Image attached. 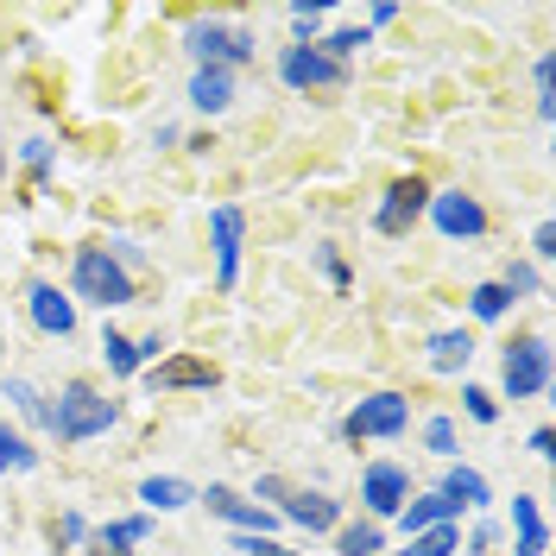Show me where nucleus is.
Masks as SVG:
<instances>
[{
    "label": "nucleus",
    "instance_id": "obj_1",
    "mask_svg": "<svg viewBox=\"0 0 556 556\" xmlns=\"http://www.w3.org/2000/svg\"><path fill=\"white\" fill-rule=\"evenodd\" d=\"M114 417H121V405L102 399L96 386H64V392H58V405H51V424H45V430H51L58 443H89V437H102Z\"/></svg>",
    "mask_w": 556,
    "mask_h": 556
},
{
    "label": "nucleus",
    "instance_id": "obj_2",
    "mask_svg": "<svg viewBox=\"0 0 556 556\" xmlns=\"http://www.w3.org/2000/svg\"><path fill=\"white\" fill-rule=\"evenodd\" d=\"M76 298H89L102 311H121V304H134V273L108 247H83L76 253Z\"/></svg>",
    "mask_w": 556,
    "mask_h": 556
},
{
    "label": "nucleus",
    "instance_id": "obj_3",
    "mask_svg": "<svg viewBox=\"0 0 556 556\" xmlns=\"http://www.w3.org/2000/svg\"><path fill=\"white\" fill-rule=\"evenodd\" d=\"M184 45H190L197 70H235V64H253V51H260L247 26H215V20L190 26V33H184Z\"/></svg>",
    "mask_w": 556,
    "mask_h": 556
},
{
    "label": "nucleus",
    "instance_id": "obj_4",
    "mask_svg": "<svg viewBox=\"0 0 556 556\" xmlns=\"http://www.w3.org/2000/svg\"><path fill=\"white\" fill-rule=\"evenodd\" d=\"M500 386H506V399H538V392L551 386V342H544V336H525V342L506 348Z\"/></svg>",
    "mask_w": 556,
    "mask_h": 556
},
{
    "label": "nucleus",
    "instance_id": "obj_5",
    "mask_svg": "<svg viewBox=\"0 0 556 556\" xmlns=\"http://www.w3.org/2000/svg\"><path fill=\"white\" fill-rule=\"evenodd\" d=\"M278 76H285L291 89H342L348 64H336L329 51H316L311 38H304V45H285V51H278Z\"/></svg>",
    "mask_w": 556,
    "mask_h": 556
},
{
    "label": "nucleus",
    "instance_id": "obj_6",
    "mask_svg": "<svg viewBox=\"0 0 556 556\" xmlns=\"http://www.w3.org/2000/svg\"><path fill=\"white\" fill-rule=\"evenodd\" d=\"M412 424V405H405V392H374V399H361L354 412H348V437L361 443V437H399Z\"/></svg>",
    "mask_w": 556,
    "mask_h": 556
},
{
    "label": "nucleus",
    "instance_id": "obj_7",
    "mask_svg": "<svg viewBox=\"0 0 556 556\" xmlns=\"http://www.w3.org/2000/svg\"><path fill=\"white\" fill-rule=\"evenodd\" d=\"M405 500H412V475H405L399 462H374V468L361 475V506H367L374 519L405 513Z\"/></svg>",
    "mask_w": 556,
    "mask_h": 556
},
{
    "label": "nucleus",
    "instance_id": "obj_8",
    "mask_svg": "<svg viewBox=\"0 0 556 556\" xmlns=\"http://www.w3.org/2000/svg\"><path fill=\"white\" fill-rule=\"evenodd\" d=\"M430 222L450 235V241H475L486 235V208L468 197V190H443V197H430Z\"/></svg>",
    "mask_w": 556,
    "mask_h": 556
},
{
    "label": "nucleus",
    "instance_id": "obj_9",
    "mask_svg": "<svg viewBox=\"0 0 556 556\" xmlns=\"http://www.w3.org/2000/svg\"><path fill=\"white\" fill-rule=\"evenodd\" d=\"M430 208V190H424V177H399L392 190H386V203H380V215H374V228L380 235H405L417 215Z\"/></svg>",
    "mask_w": 556,
    "mask_h": 556
},
{
    "label": "nucleus",
    "instance_id": "obj_10",
    "mask_svg": "<svg viewBox=\"0 0 556 556\" xmlns=\"http://www.w3.org/2000/svg\"><path fill=\"white\" fill-rule=\"evenodd\" d=\"M208 228H215V260H222V285H235L241 278V235H247V215L235 203H222L208 215Z\"/></svg>",
    "mask_w": 556,
    "mask_h": 556
},
{
    "label": "nucleus",
    "instance_id": "obj_11",
    "mask_svg": "<svg viewBox=\"0 0 556 556\" xmlns=\"http://www.w3.org/2000/svg\"><path fill=\"white\" fill-rule=\"evenodd\" d=\"M26 311H33V323L45 336H58V342L76 329V304H70L58 285H33V291H26Z\"/></svg>",
    "mask_w": 556,
    "mask_h": 556
},
{
    "label": "nucleus",
    "instance_id": "obj_12",
    "mask_svg": "<svg viewBox=\"0 0 556 556\" xmlns=\"http://www.w3.org/2000/svg\"><path fill=\"white\" fill-rule=\"evenodd\" d=\"M285 500V519L291 525H304V531H336L342 525V500H329V493H278Z\"/></svg>",
    "mask_w": 556,
    "mask_h": 556
},
{
    "label": "nucleus",
    "instance_id": "obj_13",
    "mask_svg": "<svg viewBox=\"0 0 556 556\" xmlns=\"http://www.w3.org/2000/svg\"><path fill=\"white\" fill-rule=\"evenodd\" d=\"M203 500H208V513H222L228 525H241L247 538H266V531L278 525L273 513H266V506H253V500H241V493H228V486H208Z\"/></svg>",
    "mask_w": 556,
    "mask_h": 556
},
{
    "label": "nucleus",
    "instance_id": "obj_14",
    "mask_svg": "<svg viewBox=\"0 0 556 556\" xmlns=\"http://www.w3.org/2000/svg\"><path fill=\"white\" fill-rule=\"evenodd\" d=\"M190 108L197 114H228L235 108V70H197L190 76Z\"/></svg>",
    "mask_w": 556,
    "mask_h": 556
},
{
    "label": "nucleus",
    "instance_id": "obj_15",
    "mask_svg": "<svg viewBox=\"0 0 556 556\" xmlns=\"http://www.w3.org/2000/svg\"><path fill=\"white\" fill-rule=\"evenodd\" d=\"M152 386H159V392H184V386H215V367H208V361H190V354H172V361H159Z\"/></svg>",
    "mask_w": 556,
    "mask_h": 556
},
{
    "label": "nucleus",
    "instance_id": "obj_16",
    "mask_svg": "<svg viewBox=\"0 0 556 556\" xmlns=\"http://www.w3.org/2000/svg\"><path fill=\"white\" fill-rule=\"evenodd\" d=\"M139 500H146L152 513H184V506L197 500V486L177 481V475H152V481H139Z\"/></svg>",
    "mask_w": 556,
    "mask_h": 556
},
{
    "label": "nucleus",
    "instance_id": "obj_17",
    "mask_svg": "<svg viewBox=\"0 0 556 556\" xmlns=\"http://www.w3.org/2000/svg\"><path fill=\"white\" fill-rule=\"evenodd\" d=\"M455 513H462V506H455L450 493H424V500H405V531H430V525H455Z\"/></svg>",
    "mask_w": 556,
    "mask_h": 556
},
{
    "label": "nucleus",
    "instance_id": "obj_18",
    "mask_svg": "<svg viewBox=\"0 0 556 556\" xmlns=\"http://www.w3.org/2000/svg\"><path fill=\"white\" fill-rule=\"evenodd\" d=\"M468 361H475V342H468L462 329H437V336H430V367H437V374H462Z\"/></svg>",
    "mask_w": 556,
    "mask_h": 556
},
{
    "label": "nucleus",
    "instance_id": "obj_19",
    "mask_svg": "<svg viewBox=\"0 0 556 556\" xmlns=\"http://www.w3.org/2000/svg\"><path fill=\"white\" fill-rule=\"evenodd\" d=\"M513 525H519V556L551 551V531H544V519H538V500H513Z\"/></svg>",
    "mask_w": 556,
    "mask_h": 556
},
{
    "label": "nucleus",
    "instance_id": "obj_20",
    "mask_svg": "<svg viewBox=\"0 0 556 556\" xmlns=\"http://www.w3.org/2000/svg\"><path fill=\"white\" fill-rule=\"evenodd\" d=\"M146 531H152L146 519H114L108 531H96V556H134V544Z\"/></svg>",
    "mask_w": 556,
    "mask_h": 556
},
{
    "label": "nucleus",
    "instance_id": "obj_21",
    "mask_svg": "<svg viewBox=\"0 0 556 556\" xmlns=\"http://www.w3.org/2000/svg\"><path fill=\"white\" fill-rule=\"evenodd\" d=\"M437 493H450L455 506H486L493 493H486V481L475 475V468H450V481L437 486Z\"/></svg>",
    "mask_w": 556,
    "mask_h": 556
},
{
    "label": "nucleus",
    "instance_id": "obj_22",
    "mask_svg": "<svg viewBox=\"0 0 556 556\" xmlns=\"http://www.w3.org/2000/svg\"><path fill=\"white\" fill-rule=\"evenodd\" d=\"M468 311L481 316V323H500V316L513 311V291H506V285H475V291H468Z\"/></svg>",
    "mask_w": 556,
    "mask_h": 556
},
{
    "label": "nucleus",
    "instance_id": "obj_23",
    "mask_svg": "<svg viewBox=\"0 0 556 556\" xmlns=\"http://www.w3.org/2000/svg\"><path fill=\"white\" fill-rule=\"evenodd\" d=\"M336 551H342V556H374V551H386V538H380V525H374V519H367V525H342Z\"/></svg>",
    "mask_w": 556,
    "mask_h": 556
},
{
    "label": "nucleus",
    "instance_id": "obj_24",
    "mask_svg": "<svg viewBox=\"0 0 556 556\" xmlns=\"http://www.w3.org/2000/svg\"><path fill=\"white\" fill-rule=\"evenodd\" d=\"M7 468H38V450L20 437V430L0 424V475H7Z\"/></svg>",
    "mask_w": 556,
    "mask_h": 556
},
{
    "label": "nucleus",
    "instance_id": "obj_25",
    "mask_svg": "<svg viewBox=\"0 0 556 556\" xmlns=\"http://www.w3.org/2000/svg\"><path fill=\"white\" fill-rule=\"evenodd\" d=\"M7 399L20 405V417H33V424H51V405L38 399V386H33V380H7Z\"/></svg>",
    "mask_w": 556,
    "mask_h": 556
},
{
    "label": "nucleus",
    "instance_id": "obj_26",
    "mask_svg": "<svg viewBox=\"0 0 556 556\" xmlns=\"http://www.w3.org/2000/svg\"><path fill=\"white\" fill-rule=\"evenodd\" d=\"M102 354H108V367H114V374H134V367H139V342H127L121 329H108V336H102Z\"/></svg>",
    "mask_w": 556,
    "mask_h": 556
},
{
    "label": "nucleus",
    "instance_id": "obj_27",
    "mask_svg": "<svg viewBox=\"0 0 556 556\" xmlns=\"http://www.w3.org/2000/svg\"><path fill=\"white\" fill-rule=\"evenodd\" d=\"M424 443H430L437 455H455V424L450 417H430V424H424Z\"/></svg>",
    "mask_w": 556,
    "mask_h": 556
},
{
    "label": "nucleus",
    "instance_id": "obj_28",
    "mask_svg": "<svg viewBox=\"0 0 556 556\" xmlns=\"http://www.w3.org/2000/svg\"><path fill=\"white\" fill-rule=\"evenodd\" d=\"M500 285H506V291H519V298H538V285H544V278H538V266H506Z\"/></svg>",
    "mask_w": 556,
    "mask_h": 556
},
{
    "label": "nucleus",
    "instance_id": "obj_29",
    "mask_svg": "<svg viewBox=\"0 0 556 556\" xmlns=\"http://www.w3.org/2000/svg\"><path fill=\"white\" fill-rule=\"evenodd\" d=\"M462 399H468V417H475V424H493V417H500V405H493V392H481V386H468Z\"/></svg>",
    "mask_w": 556,
    "mask_h": 556
},
{
    "label": "nucleus",
    "instance_id": "obj_30",
    "mask_svg": "<svg viewBox=\"0 0 556 556\" xmlns=\"http://www.w3.org/2000/svg\"><path fill=\"white\" fill-rule=\"evenodd\" d=\"M83 538H89V525L76 519V513H70V519H58V525H51V544H83Z\"/></svg>",
    "mask_w": 556,
    "mask_h": 556
},
{
    "label": "nucleus",
    "instance_id": "obj_31",
    "mask_svg": "<svg viewBox=\"0 0 556 556\" xmlns=\"http://www.w3.org/2000/svg\"><path fill=\"white\" fill-rule=\"evenodd\" d=\"M26 165H33V177L51 172V146H45V139H26Z\"/></svg>",
    "mask_w": 556,
    "mask_h": 556
},
{
    "label": "nucleus",
    "instance_id": "obj_32",
    "mask_svg": "<svg viewBox=\"0 0 556 556\" xmlns=\"http://www.w3.org/2000/svg\"><path fill=\"white\" fill-rule=\"evenodd\" d=\"M235 551H241V556H273L278 544H273V538H247V531H241V538H235Z\"/></svg>",
    "mask_w": 556,
    "mask_h": 556
},
{
    "label": "nucleus",
    "instance_id": "obj_33",
    "mask_svg": "<svg viewBox=\"0 0 556 556\" xmlns=\"http://www.w3.org/2000/svg\"><path fill=\"white\" fill-rule=\"evenodd\" d=\"M291 26H298V33H316V26H323V7H291Z\"/></svg>",
    "mask_w": 556,
    "mask_h": 556
},
{
    "label": "nucleus",
    "instance_id": "obj_34",
    "mask_svg": "<svg viewBox=\"0 0 556 556\" xmlns=\"http://www.w3.org/2000/svg\"><path fill=\"white\" fill-rule=\"evenodd\" d=\"M531 455H538V462H551V455H556V437H551V430H531Z\"/></svg>",
    "mask_w": 556,
    "mask_h": 556
},
{
    "label": "nucleus",
    "instance_id": "obj_35",
    "mask_svg": "<svg viewBox=\"0 0 556 556\" xmlns=\"http://www.w3.org/2000/svg\"><path fill=\"white\" fill-rule=\"evenodd\" d=\"M531 253H538V260H551V253H556V228H551V222L538 228V241H531Z\"/></svg>",
    "mask_w": 556,
    "mask_h": 556
},
{
    "label": "nucleus",
    "instance_id": "obj_36",
    "mask_svg": "<svg viewBox=\"0 0 556 556\" xmlns=\"http://www.w3.org/2000/svg\"><path fill=\"white\" fill-rule=\"evenodd\" d=\"M493 544H500V531L493 525H475V556H493Z\"/></svg>",
    "mask_w": 556,
    "mask_h": 556
},
{
    "label": "nucleus",
    "instance_id": "obj_37",
    "mask_svg": "<svg viewBox=\"0 0 556 556\" xmlns=\"http://www.w3.org/2000/svg\"><path fill=\"white\" fill-rule=\"evenodd\" d=\"M316 260H323V273H329V285H348V266L336 260V253H316Z\"/></svg>",
    "mask_w": 556,
    "mask_h": 556
},
{
    "label": "nucleus",
    "instance_id": "obj_38",
    "mask_svg": "<svg viewBox=\"0 0 556 556\" xmlns=\"http://www.w3.org/2000/svg\"><path fill=\"white\" fill-rule=\"evenodd\" d=\"M273 556H298V551H273Z\"/></svg>",
    "mask_w": 556,
    "mask_h": 556
},
{
    "label": "nucleus",
    "instance_id": "obj_39",
    "mask_svg": "<svg viewBox=\"0 0 556 556\" xmlns=\"http://www.w3.org/2000/svg\"><path fill=\"white\" fill-rule=\"evenodd\" d=\"M0 152H7V139H0Z\"/></svg>",
    "mask_w": 556,
    "mask_h": 556
}]
</instances>
